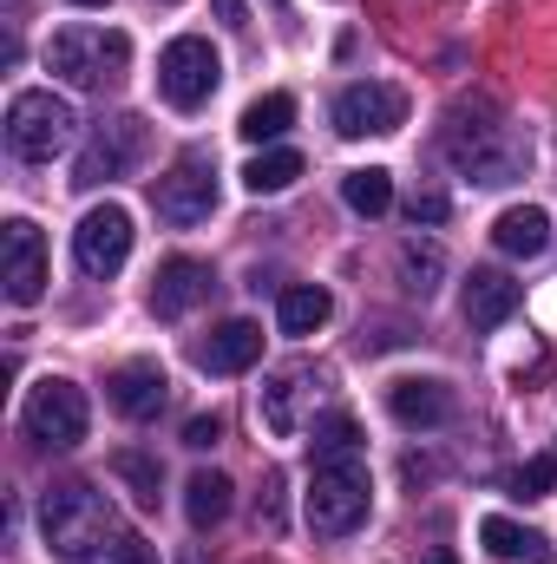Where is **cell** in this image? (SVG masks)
<instances>
[{"label": "cell", "instance_id": "1", "mask_svg": "<svg viewBox=\"0 0 557 564\" xmlns=\"http://www.w3.org/2000/svg\"><path fill=\"white\" fill-rule=\"evenodd\" d=\"M40 539L59 564H92V558H112V545L125 539L119 532V512L106 492H92L86 479H66L40 499Z\"/></svg>", "mask_w": 557, "mask_h": 564}, {"label": "cell", "instance_id": "2", "mask_svg": "<svg viewBox=\"0 0 557 564\" xmlns=\"http://www.w3.org/2000/svg\"><path fill=\"white\" fill-rule=\"evenodd\" d=\"M446 158H452L472 184H512V177H525L532 144H525V132H518L505 112L479 106V119L452 112V126H446Z\"/></svg>", "mask_w": 557, "mask_h": 564}, {"label": "cell", "instance_id": "3", "mask_svg": "<svg viewBox=\"0 0 557 564\" xmlns=\"http://www.w3.org/2000/svg\"><path fill=\"white\" fill-rule=\"evenodd\" d=\"M46 66H53L66 86H79V93H106V86L125 79L132 40L112 33V26H59L53 46H46Z\"/></svg>", "mask_w": 557, "mask_h": 564}, {"label": "cell", "instance_id": "4", "mask_svg": "<svg viewBox=\"0 0 557 564\" xmlns=\"http://www.w3.org/2000/svg\"><path fill=\"white\" fill-rule=\"evenodd\" d=\"M302 506H308V525H315L321 539L361 532V525H368V506H374V479H368L361 453H354V459H321Z\"/></svg>", "mask_w": 557, "mask_h": 564}, {"label": "cell", "instance_id": "5", "mask_svg": "<svg viewBox=\"0 0 557 564\" xmlns=\"http://www.w3.org/2000/svg\"><path fill=\"white\" fill-rule=\"evenodd\" d=\"M73 132H79L73 99H59V93H46V86L13 93V106H7V144H13V158H26V164H53V158L73 144Z\"/></svg>", "mask_w": 557, "mask_h": 564}, {"label": "cell", "instance_id": "6", "mask_svg": "<svg viewBox=\"0 0 557 564\" xmlns=\"http://www.w3.org/2000/svg\"><path fill=\"white\" fill-rule=\"evenodd\" d=\"M20 426H26L33 446H46V453H73V446L86 440V426H92V408H86V394H79L66 375H46V381L26 394Z\"/></svg>", "mask_w": 557, "mask_h": 564}, {"label": "cell", "instance_id": "7", "mask_svg": "<svg viewBox=\"0 0 557 564\" xmlns=\"http://www.w3.org/2000/svg\"><path fill=\"white\" fill-rule=\"evenodd\" d=\"M151 204H157V217L177 224V230L204 224V217L217 210V158H210V151H177V164L151 184Z\"/></svg>", "mask_w": 557, "mask_h": 564}, {"label": "cell", "instance_id": "8", "mask_svg": "<svg viewBox=\"0 0 557 564\" xmlns=\"http://www.w3.org/2000/svg\"><path fill=\"white\" fill-rule=\"evenodd\" d=\"M217 79H223V59H217V46L197 40V33H184V40H171V46L157 53V93H164V106H177V112H197V106L217 93Z\"/></svg>", "mask_w": 557, "mask_h": 564}, {"label": "cell", "instance_id": "9", "mask_svg": "<svg viewBox=\"0 0 557 564\" xmlns=\"http://www.w3.org/2000/svg\"><path fill=\"white\" fill-rule=\"evenodd\" d=\"M407 126V93L387 79H361L335 93V132L341 139H387Z\"/></svg>", "mask_w": 557, "mask_h": 564}, {"label": "cell", "instance_id": "10", "mask_svg": "<svg viewBox=\"0 0 557 564\" xmlns=\"http://www.w3.org/2000/svg\"><path fill=\"white\" fill-rule=\"evenodd\" d=\"M125 257H132V210L125 204H99V210H86L79 217V230H73V263L86 270V276H119L125 270Z\"/></svg>", "mask_w": 557, "mask_h": 564}, {"label": "cell", "instance_id": "11", "mask_svg": "<svg viewBox=\"0 0 557 564\" xmlns=\"http://www.w3.org/2000/svg\"><path fill=\"white\" fill-rule=\"evenodd\" d=\"M139 151H144V126L132 119V112H119V119H106V126H99V132L86 139L79 164H73V184H79V191H99V184L125 177Z\"/></svg>", "mask_w": 557, "mask_h": 564}, {"label": "cell", "instance_id": "12", "mask_svg": "<svg viewBox=\"0 0 557 564\" xmlns=\"http://www.w3.org/2000/svg\"><path fill=\"white\" fill-rule=\"evenodd\" d=\"M0 243H7V302L13 308H33L46 295V243H40V230L26 217H13Z\"/></svg>", "mask_w": 557, "mask_h": 564}, {"label": "cell", "instance_id": "13", "mask_svg": "<svg viewBox=\"0 0 557 564\" xmlns=\"http://www.w3.org/2000/svg\"><path fill=\"white\" fill-rule=\"evenodd\" d=\"M210 263H197V257H171V263H157V276H151V315H164V322H177V315H190L197 302H210Z\"/></svg>", "mask_w": 557, "mask_h": 564}, {"label": "cell", "instance_id": "14", "mask_svg": "<svg viewBox=\"0 0 557 564\" xmlns=\"http://www.w3.org/2000/svg\"><path fill=\"white\" fill-rule=\"evenodd\" d=\"M106 401H112L125 421H157L164 401H171V375H164L157 361H125V368H112Z\"/></svg>", "mask_w": 557, "mask_h": 564}, {"label": "cell", "instance_id": "15", "mask_svg": "<svg viewBox=\"0 0 557 564\" xmlns=\"http://www.w3.org/2000/svg\"><path fill=\"white\" fill-rule=\"evenodd\" d=\"M387 414L401 426H446L452 421V388L446 381H433V375H401L394 388H387Z\"/></svg>", "mask_w": 557, "mask_h": 564}, {"label": "cell", "instance_id": "16", "mask_svg": "<svg viewBox=\"0 0 557 564\" xmlns=\"http://www.w3.org/2000/svg\"><path fill=\"white\" fill-rule=\"evenodd\" d=\"M263 361V328L256 322H223L210 341H197V368L204 375H243Z\"/></svg>", "mask_w": 557, "mask_h": 564}, {"label": "cell", "instance_id": "17", "mask_svg": "<svg viewBox=\"0 0 557 564\" xmlns=\"http://www.w3.org/2000/svg\"><path fill=\"white\" fill-rule=\"evenodd\" d=\"M328 315H335V295L321 289V282H295V289H282L276 295V328L282 335H315V328H328Z\"/></svg>", "mask_w": 557, "mask_h": 564}, {"label": "cell", "instance_id": "18", "mask_svg": "<svg viewBox=\"0 0 557 564\" xmlns=\"http://www.w3.org/2000/svg\"><path fill=\"white\" fill-rule=\"evenodd\" d=\"M512 308H518V282L505 270H472V282H466V322L472 328H499Z\"/></svg>", "mask_w": 557, "mask_h": 564}, {"label": "cell", "instance_id": "19", "mask_svg": "<svg viewBox=\"0 0 557 564\" xmlns=\"http://www.w3.org/2000/svg\"><path fill=\"white\" fill-rule=\"evenodd\" d=\"M479 545L505 564H538L545 558V532H532V525H518V519H505V512L479 519Z\"/></svg>", "mask_w": 557, "mask_h": 564}, {"label": "cell", "instance_id": "20", "mask_svg": "<svg viewBox=\"0 0 557 564\" xmlns=\"http://www.w3.org/2000/svg\"><path fill=\"white\" fill-rule=\"evenodd\" d=\"M492 243H499L505 257H538V250L551 243V217H545L538 204H512V210L492 224Z\"/></svg>", "mask_w": 557, "mask_h": 564}, {"label": "cell", "instance_id": "21", "mask_svg": "<svg viewBox=\"0 0 557 564\" xmlns=\"http://www.w3.org/2000/svg\"><path fill=\"white\" fill-rule=\"evenodd\" d=\"M230 492H237V486H230L223 473H190V479H184V519H190L197 532L223 525V519H230Z\"/></svg>", "mask_w": 557, "mask_h": 564}, {"label": "cell", "instance_id": "22", "mask_svg": "<svg viewBox=\"0 0 557 564\" xmlns=\"http://www.w3.org/2000/svg\"><path fill=\"white\" fill-rule=\"evenodd\" d=\"M302 177V151H288V144H270V151H256L250 164H243V184L256 191V197H276Z\"/></svg>", "mask_w": 557, "mask_h": 564}, {"label": "cell", "instance_id": "23", "mask_svg": "<svg viewBox=\"0 0 557 564\" xmlns=\"http://www.w3.org/2000/svg\"><path fill=\"white\" fill-rule=\"evenodd\" d=\"M288 126H295V99H288V93H263V99L243 106V126H237V132L250 144H276Z\"/></svg>", "mask_w": 557, "mask_h": 564}, {"label": "cell", "instance_id": "24", "mask_svg": "<svg viewBox=\"0 0 557 564\" xmlns=\"http://www.w3.org/2000/svg\"><path fill=\"white\" fill-rule=\"evenodd\" d=\"M341 197H348L354 217H387V210H394V177H387L381 164L348 171V177H341Z\"/></svg>", "mask_w": 557, "mask_h": 564}, {"label": "cell", "instance_id": "25", "mask_svg": "<svg viewBox=\"0 0 557 564\" xmlns=\"http://www.w3.org/2000/svg\"><path fill=\"white\" fill-rule=\"evenodd\" d=\"M308 440H315V466H321V459H354V453H361V421H354L348 408H328Z\"/></svg>", "mask_w": 557, "mask_h": 564}, {"label": "cell", "instance_id": "26", "mask_svg": "<svg viewBox=\"0 0 557 564\" xmlns=\"http://www.w3.org/2000/svg\"><path fill=\"white\" fill-rule=\"evenodd\" d=\"M263 426H270L276 440H295V375H276V381L263 388Z\"/></svg>", "mask_w": 557, "mask_h": 564}, {"label": "cell", "instance_id": "27", "mask_svg": "<svg viewBox=\"0 0 557 564\" xmlns=\"http://www.w3.org/2000/svg\"><path fill=\"white\" fill-rule=\"evenodd\" d=\"M401 270H407V289H414V295H433V289H439V270H446V257H439L433 243H426V250L407 243V250H401Z\"/></svg>", "mask_w": 557, "mask_h": 564}, {"label": "cell", "instance_id": "28", "mask_svg": "<svg viewBox=\"0 0 557 564\" xmlns=\"http://www.w3.org/2000/svg\"><path fill=\"white\" fill-rule=\"evenodd\" d=\"M112 473L139 492V506H157V459H151V453H119Z\"/></svg>", "mask_w": 557, "mask_h": 564}, {"label": "cell", "instance_id": "29", "mask_svg": "<svg viewBox=\"0 0 557 564\" xmlns=\"http://www.w3.org/2000/svg\"><path fill=\"white\" fill-rule=\"evenodd\" d=\"M551 486H557L551 453H538V459H525V466L512 473V499H551Z\"/></svg>", "mask_w": 557, "mask_h": 564}, {"label": "cell", "instance_id": "30", "mask_svg": "<svg viewBox=\"0 0 557 564\" xmlns=\"http://www.w3.org/2000/svg\"><path fill=\"white\" fill-rule=\"evenodd\" d=\"M446 210H452L446 191H414V197H407V217H414V224H446Z\"/></svg>", "mask_w": 557, "mask_h": 564}, {"label": "cell", "instance_id": "31", "mask_svg": "<svg viewBox=\"0 0 557 564\" xmlns=\"http://www.w3.org/2000/svg\"><path fill=\"white\" fill-rule=\"evenodd\" d=\"M112 564H157V545L139 539V532H125V539L112 545Z\"/></svg>", "mask_w": 557, "mask_h": 564}, {"label": "cell", "instance_id": "32", "mask_svg": "<svg viewBox=\"0 0 557 564\" xmlns=\"http://www.w3.org/2000/svg\"><path fill=\"white\" fill-rule=\"evenodd\" d=\"M217 440H223V421H217V414L184 421V446H197V453H204V446H217Z\"/></svg>", "mask_w": 557, "mask_h": 564}, {"label": "cell", "instance_id": "33", "mask_svg": "<svg viewBox=\"0 0 557 564\" xmlns=\"http://www.w3.org/2000/svg\"><path fill=\"white\" fill-rule=\"evenodd\" d=\"M256 519H263L270 532L282 525V473H270V479H263V499H256Z\"/></svg>", "mask_w": 557, "mask_h": 564}, {"label": "cell", "instance_id": "34", "mask_svg": "<svg viewBox=\"0 0 557 564\" xmlns=\"http://www.w3.org/2000/svg\"><path fill=\"white\" fill-rule=\"evenodd\" d=\"M210 7H217V20H223V26H230V33H237V26H250V20H243V13H250V7H243V0H210Z\"/></svg>", "mask_w": 557, "mask_h": 564}, {"label": "cell", "instance_id": "35", "mask_svg": "<svg viewBox=\"0 0 557 564\" xmlns=\"http://www.w3.org/2000/svg\"><path fill=\"white\" fill-rule=\"evenodd\" d=\"M426 564H452V552H433V558H426Z\"/></svg>", "mask_w": 557, "mask_h": 564}, {"label": "cell", "instance_id": "36", "mask_svg": "<svg viewBox=\"0 0 557 564\" xmlns=\"http://www.w3.org/2000/svg\"><path fill=\"white\" fill-rule=\"evenodd\" d=\"M73 7H106V0H73Z\"/></svg>", "mask_w": 557, "mask_h": 564}, {"label": "cell", "instance_id": "37", "mask_svg": "<svg viewBox=\"0 0 557 564\" xmlns=\"http://www.w3.org/2000/svg\"><path fill=\"white\" fill-rule=\"evenodd\" d=\"M551 459H557V446H551Z\"/></svg>", "mask_w": 557, "mask_h": 564}]
</instances>
